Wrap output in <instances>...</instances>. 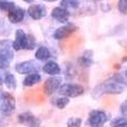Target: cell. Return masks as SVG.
<instances>
[{"label": "cell", "instance_id": "obj_1", "mask_svg": "<svg viewBox=\"0 0 127 127\" xmlns=\"http://www.w3.org/2000/svg\"><path fill=\"white\" fill-rule=\"evenodd\" d=\"M125 87H126L125 85H123L121 83H117L116 80H114L110 77L109 79H107V80L100 83L99 85H97L93 89L92 95L95 99L100 98L104 95H119L125 90Z\"/></svg>", "mask_w": 127, "mask_h": 127}, {"label": "cell", "instance_id": "obj_2", "mask_svg": "<svg viewBox=\"0 0 127 127\" xmlns=\"http://www.w3.org/2000/svg\"><path fill=\"white\" fill-rule=\"evenodd\" d=\"M36 47V38L30 33L25 32L22 29H17L15 33V40L12 41V49L19 50H32Z\"/></svg>", "mask_w": 127, "mask_h": 127}, {"label": "cell", "instance_id": "obj_3", "mask_svg": "<svg viewBox=\"0 0 127 127\" xmlns=\"http://www.w3.org/2000/svg\"><path fill=\"white\" fill-rule=\"evenodd\" d=\"M13 59L12 41L9 39L0 40V69L6 70L9 68Z\"/></svg>", "mask_w": 127, "mask_h": 127}, {"label": "cell", "instance_id": "obj_4", "mask_svg": "<svg viewBox=\"0 0 127 127\" xmlns=\"http://www.w3.org/2000/svg\"><path fill=\"white\" fill-rule=\"evenodd\" d=\"M0 115L9 117L13 114L16 109V99L10 93H1L0 94Z\"/></svg>", "mask_w": 127, "mask_h": 127}, {"label": "cell", "instance_id": "obj_5", "mask_svg": "<svg viewBox=\"0 0 127 127\" xmlns=\"http://www.w3.org/2000/svg\"><path fill=\"white\" fill-rule=\"evenodd\" d=\"M85 89L81 85L79 84H71V83H67V84H62V86L58 89L62 96L68 97V98H75V97L81 96L84 94Z\"/></svg>", "mask_w": 127, "mask_h": 127}, {"label": "cell", "instance_id": "obj_6", "mask_svg": "<svg viewBox=\"0 0 127 127\" xmlns=\"http://www.w3.org/2000/svg\"><path fill=\"white\" fill-rule=\"evenodd\" d=\"M108 121V115L101 109H94L89 113L87 119V125L89 127H104Z\"/></svg>", "mask_w": 127, "mask_h": 127}, {"label": "cell", "instance_id": "obj_7", "mask_svg": "<svg viewBox=\"0 0 127 127\" xmlns=\"http://www.w3.org/2000/svg\"><path fill=\"white\" fill-rule=\"evenodd\" d=\"M39 64L35 60H24L15 66V69L20 75H29L39 71Z\"/></svg>", "mask_w": 127, "mask_h": 127}, {"label": "cell", "instance_id": "obj_8", "mask_svg": "<svg viewBox=\"0 0 127 127\" xmlns=\"http://www.w3.org/2000/svg\"><path fill=\"white\" fill-rule=\"evenodd\" d=\"M27 13L33 20H40L47 16V8L45 4L41 3H32L28 7Z\"/></svg>", "mask_w": 127, "mask_h": 127}, {"label": "cell", "instance_id": "obj_9", "mask_svg": "<svg viewBox=\"0 0 127 127\" xmlns=\"http://www.w3.org/2000/svg\"><path fill=\"white\" fill-rule=\"evenodd\" d=\"M18 123L27 127H39L40 121L31 112H24L18 115Z\"/></svg>", "mask_w": 127, "mask_h": 127}, {"label": "cell", "instance_id": "obj_10", "mask_svg": "<svg viewBox=\"0 0 127 127\" xmlns=\"http://www.w3.org/2000/svg\"><path fill=\"white\" fill-rule=\"evenodd\" d=\"M63 78L57 76H51L48 79H46L44 84V92L46 95H53L54 93H56L59 87L62 86Z\"/></svg>", "mask_w": 127, "mask_h": 127}, {"label": "cell", "instance_id": "obj_11", "mask_svg": "<svg viewBox=\"0 0 127 127\" xmlns=\"http://www.w3.org/2000/svg\"><path fill=\"white\" fill-rule=\"evenodd\" d=\"M77 29L78 28H77L74 24H66V25H64V26L56 29L54 35H53V37L55 38L56 40L66 39V38H68L70 35H72Z\"/></svg>", "mask_w": 127, "mask_h": 127}, {"label": "cell", "instance_id": "obj_12", "mask_svg": "<svg viewBox=\"0 0 127 127\" xmlns=\"http://www.w3.org/2000/svg\"><path fill=\"white\" fill-rule=\"evenodd\" d=\"M25 10L19 6H15L8 12V21L10 24H19L25 19Z\"/></svg>", "mask_w": 127, "mask_h": 127}, {"label": "cell", "instance_id": "obj_13", "mask_svg": "<svg viewBox=\"0 0 127 127\" xmlns=\"http://www.w3.org/2000/svg\"><path fill=\"white\" fill-rule=\"evenodd\" d=\"M51 18L55 19L56 21L62 22V24H67L68 19H69V12L66 9L62 7H55L51 10Z\"/></svg>", "mask_w": 127, "mask_h": 127}, {"label": "cell", "instance_id": "obj_14", "mask_svg": "<svg viewBox=\"0 0 127 127\" xmlns=\"http://www.w3.org/2000/svg\"><path fill=\"white\" fill-rule=\"evenodd\" d=\"M42 70L49 76H57L62 72V68L55 60H49L42 66Z\"/></svg>", "mask_w": 127, "mask_h": 127}, {"label": "cell", "instance_id": "obj_15", "mask_svg": "<svg viewBox=\"0 0 127 127\" xmlns=\"http://www.w3.org/2000/svg\"><path fill=\"white\" fill-rule=\"evenodd\" d=\"M78 64L84 68H88L94 64V54L92 50H85L78 58Z\"/></svg>", "mask_w": 127, "mask_h": 127}, {"label": "cell", "instance_id": "obj_16", "mask_svg": "<svg viewBox=\"0 0 127 127\" xmlns=\"http://www.w3.org/2000/svg\"><path fill=\"white\" fill-rule=\"evenodd\" d=\"M41 81V76L39 72H35V74H29L26 75V77L22 80V85L25 87H32V86L37 85Z\"/></svg>", "mask_w": 127, "mask_h": 127}, {"label": "cell", "instance_id": "obj_17", "mask_svg": "<svg viewBox=\"0 0 127 127\" xmlns=\"http://www.w3.org/2000/svg\"><path fill=\"white\" fill-rule=\"evenodd\" d=\"M51 56V53L46 46H40L35 53V58L39 62H45V60L49 59Z\"/></svg>", "mask_w": 127, "mask_h": 127}, {"label": "cell", "instance_id": "obj_18", "mask_svg": "<svg viewBox=\"0 0 127 127\" xmlns=\"http://www.w3.org/2000/svg\"><path fill=\"white\" fill-rule=\"evenodd\" d=\"M3 84L6 85L7 89L10 90V92H13V90H16V88H17V79H16V77L13 76V74H11V72H6Z\"/></svg>", "mask_w": 127, "mask_h": 127}, {"label": "cell", "instance_id": "obj_19", "mask_svg": "<svg viewBox=\"0 0 127 127\" xmlns=\"http://www.w3.org/2000/svg\"><path fill=\"white\" fill-rule=\"evenodd\" d=\"M80 4V0H62L60 1V7L69 12V11H74L79 8Z\"/></svg>", "mask_w": 127, "mask_h": 127}, {"label": "cell", "instance_id": "obj_20", "mask_svg": "<svg viewBox=\"0 0 127 127\" xmlns=\"http://www.w3.org/2000/svg\"><path fill=\"white\" fill-rule=\"evenodd\" d=\"M110 127H127V119L125 116L116 117L110 122Z\"/></svg>", "mask_w": 127, "mask_h": 127}, {"label": "cell", "instance_id": "obj_21", "mask_svg": "<svg viewBox=\"0 0 127 127\" xmlns=\"http://www.w3.org/2000/svg\"><path fill=\"white\" fill-rule=\"evenodd\" d=\"M70 99L68 97H65V96H60L58 98L55 99V106L58 108V109H64L66 106L69 104Z\"/></svg>", "mask_w": 127, "mask_h": 127}, {"label": "cell", "instance_id": "obj_22", "mask_svg": "<svg viewBox=\"0 0 127 127\" xmlns=\"http://www.w3.org/2000/svg\"><path fill=\"white\" fill-rule=\"evenodd\" d=\"M15 2L10 1V0H0V10L9 12L11 9L15 7Z\"/></svg>", "mask_w": 127, "mask_h": 127}, {"label": "cell", "instance_id": "obj_23", "mask_svg": "<svg viewBox=\"0 0 127 127\" xmlns=\"http://www.w3.org/2000/svg\"><path fill=\"white\" fill-rule=\"evenodd\" d=\"M83 119L80 117H70L67 121V127H81Z\"/></svg>", "mask_w": 127, "mask_h": 127}, {"label": "cell", "instance_id": "obj_24", "mask_svg": "<svg viewBox=\"0 0 127 127\" xmlns=\"http://www.w3.org/2000/svg\"><path fill=\"white\" fill-rule=\"evenodd\" d=\"M118 10L121 13L126 15V12H127V0H118Z\"/></svg>", "mask_w": 127, "mask_h": 127}, {"label": "cell", "instance_id": "obj_25", "mask_svg": "<svg viewBox=\"0 0 127 127\" xmlns=\"http://www.w3.org/2000/svg\"><path fill=\"white\" fill-rule=\"evenodd\" d=\"M126 107H127V103H126V101L122 103V105H121V113H122V115H123V116H125V117H126Z\"/></svg>", "mask_w": 127, "mask_h": 127}, {"label": "cell", "instance_id": "obj_26", "mask_svg": "<svg viewBox=\"0 0 127 127\" xmlns=\"http://www.w3.org/2000/svg\"><path fill=\"white\" fill-rule=\"evenodd\" d=\"M4 75H6L4 70L0 69V86H1L2 84H3V81H4Z\"/></svg>", "mask_w": 127, "mask_h": 127}, {"label": "cell", "instance_id": "obj_27", "mask_svg": "<svg viewBox=\"0 0 127 127\" xmlns=\"http://www.w3.org/2000/svg\"><path fill=\"white\" fill-rule=\"evenodd\" d=\"M4 126V122H3V118H2V116L0 115V127H3Z\"/></svg>", "mask_w": 127, "mask_h": 127}, {"label": "cell", "instance_id": "obj_28", "mask_svg": "<svg viewBox=\"0 0 127 127\" xmlns=\"http://www.w3.org/2000/svg\"><path fill=\"white\" fill-rule=\"evenodd\" d=\"M22 1H25V2H28V3H30V2H32L33 0H22Z\"/></svg>", "mask_w": 127, "mask_h": 127}, {"label": "cell", "instance_id": "obj_29", "mask_svg": "<svg viewBox=\"0 0 127 127\" xmlns=\"http://www.w3.org/2000/svg\"><path fill=\"white\" fill-rule=\"evenodd\" d=\"M44 1H47V2H54V1H57V0H44Z\"/></svg>", "mask_w": 127, "mask_h": 127}, {"label": "cell", "instance_id": "obj_30", "mask_svg": "<svg viewBox=\"0 0 127 127\" xmlns=\"http://www.w3.org/2000/svg\"><path fill=\"white\" fill-rule=\"evenodd\" d=\"M94 1H98V0H94Z\"/></svg>", "mask_w": 127, "mask_h": 127}, {"label": "cell", "instance_id": "obj_31", "mask_svg": "<svg viewBox=\"0 0 127 127\" xmlns=\"http://www.w3.org/2000/svg\"><path fill=\"white\" fill-rule=\"evenodd\" d=\"M0 99H1V97H0Z\"/></svg>", "mask_w": 127, "mask_h": 127}]
</instances>
